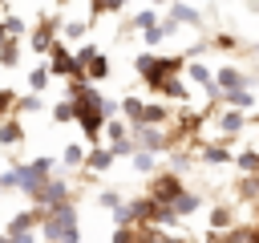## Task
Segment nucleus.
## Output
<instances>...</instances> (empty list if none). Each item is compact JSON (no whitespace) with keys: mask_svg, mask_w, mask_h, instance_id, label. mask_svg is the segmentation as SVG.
<instances>
[{"mask_svg":"<svg viewBox=\"0 0 259 243\" xmlns=\"http://www.w3.org/2000/svg\"><path fill=\"white\" fill-rule=\"evenodd\" d=\"M186 69V57H154V53H138L134 57V73L146 81V89L154 93L166 77H178Z\"/></svg>","mask_w":259,"mask_h":243,"instance_id":"nucleus-1","label":"nucleus"},{"mask_svg":"<svg viewBox=\"0 0 259 243\" xmlns=\"http://www.w3.org/2000/svg\"><path fill=\"white\" fill-rule=\"evenodd\" d=\"M36 235L45 243H81V227H77V207H61V211H49L45 223L36 227Z\"/></svg>","mask_w":259,"mask_h":243,"instance_id":"nucleus-2","label":"nucleus"},{"mask_svg":"<svg viewBox=\"0 0 259 243\" xmlns=\"http://www.w3.org/2000/svg\"><path fill=\"white\" fill-rule=\"evenodd\" d=\"M182 190H186V186H182V178H178L174 170H154V178H150V186H146V194H150L158 207H170Z\"/></svg>","mask_w":259,"mask_h":243,"instance_id":"nucleus-3","label":"nucleus"},{"mask_svg":"<svg viewBox=\"0 0 259 243\" xmlns=\"http://www.w3.org/2000/svg\"><path fill=\"white\" fill-rule=\"evenodd\" d=\"M77 65H81V77H85L89 85H97V81L109 77V57H105L97 45H85V49L77 53Z\"/></svg>","mask_w":259,"mask_h":243,"instance_id":"nucleus-4","label":"nucleus"},{"mask_svg":"<svg viewBox=\"0 0 259 243\" xmlns=\"http://www.w3.org/2000/svg\"><path fill=\"white\" fill-rule=\"evenodd\" d=\"M49 77H65V81H73V77H81V65H77V53H69L61 40L53 45V53H49Z\"/></svg>","mask_w":259,"mask_h":243,"instance_id":"nucleus-5","label":"nucleus"},{"mask_svg":"<svg viewBox=\"0 0 259 243\" xmlns=\"http://www.w3.org/2000/svg\"><path fill=\"white\" fill-rule=\"evenodd\" d=\"M45 215L49 211H40V207H28V211H16L8 223H4V235L12 239V235H24V231H36L40 223H45Z\"/></svg>","mask_w":259,"mask_h":243,"instance_id":"nucleus-6","label":"nucleus"},{"mask_svg":"<svg viewBox=\"0 0 259 243\" xmlns=\"http://www.w3.org/2000/svg\"><path fill=\"white\" fill-rule=\"evenodd\" d=\"M247 130V117L239 113V109H219L214 113V134H219V142H227V138H235V134H243Z\"/></svg>","mask_w":259,"mask_h":243,"instance_id":"nucleus-7","label":"nucleus"},{"mask_svg":"<svg viewBox=\"0 0 259 243\" xmlns=\"http://www.w3.org/2000/svg\"><path fill=\"white\" fill-rule=\"evenodd\" d=\"M214 85H219V93H235V89H251V77L239 69V65H223L219 73H214Z\"/></svg>","mask_w":259,"mask_h":243,"instance_id":"nucleus-8","label":"nucleus"},{"mask_svg":"<svg viewBox=\"0 0 259 243\" xmlns=\"http://www.w3.org/2000/svg\"><path fill=\"white\" fill-rule=\"evenodd\" d=\"M28 45H32V53H53V45H57V20H53V16L40 20V24L28 32Z\"/></svg>","mask_w":259,"mask_h":243,"instance_id":"nucleus-9","label":"nucleus"},{"mask_svg":"<svg viewBox=\"0 0 259 243\" xmlns=\"http://www.w3.org/2000/svg\"><path fill=\"white\" fill-rule=\"evenodd\" d=\"M166 16H170L178 28H182V24H186V28H198V24H202V12H198L194 4H186V0H170Z\"/></svg>","mask_w":259,"mask_h":243,"instance_id":"nucleus-10","label":"nucleus"},{"mask_svg":"<svg viewBox=\"0 0 259 243\" xmlns=\"http://www.w3.org/2000/svg\"><path fill=\"white\" fill-rule=\"evenodd\" d=\"M198 154H202V162H210V166H227V162H235L231 142H198Z\"/></svg>","mask_w":259,"mask_h":243,"instance_id":"nucleus-11","label":"nucleus"},{"mask_svg":"<svg viewBox=\"0 0 259 243\" xmlns=\"http://www.w3.org/2000/svg\"><path fill=\"white\" fill-rule=\"evenodd\" d=\"M109 166H113V150L109 146H89L85 150V170L89 174H105Z\"/></svg>","mask_w":259,"mask_h":243,"instance_id":"nucleus-12","label":"nucleus"},{"mask_svg":"<svg viewBox=\"0 0 259 243\" xmlns=\"http://www.w3.org/2000/svg\"><path fill=\"white\" fill-rule=\"evenodd\" d=\"M198 207H202V194H198V190H182V194H178V198L170 202V211L178 215V223H182V219H190V215H194Z\"/></svg>","mask_w":259,"mask_h":243,"instance_id":"nucleus-13","label":"nucleus"},{"mask_svg":"<svg viewBox=\"0 0 259 243\" xmlns=\"http://www.w3.org/2000/svg\"><path fill=\"white\" fill-rule=\"evenodd\" d=\"M20 142H24V122H20V117H4V122H0V146L12 150V146H20Z\"/></svg>","mask_w":259,"mask_h":243,"instance_id":"nucleus-14","label":"nucleus"},{"mask_svg":"<svg viewBox=\"0 0 259 243\" xmlns=\"http://www.w3.org/2000/svg\"><path fill=\"white\" fill-rule=\"evenodd\" d=\"M154 93H158V97H166V101H186V97H190V89H186V81H182V77H166Z\"/></svg>","mask_w":259,"mask_h":243,"instance_id":"nucleus-15","label":"nucleus"},{"mask_svg":"<svg viewBox=\"0 0 259 243\" xmlns=\"http://www.w3.org/2000/svg\"><path fill=\"white\" fill-rule=\"evenodd\" d=\"M142 113H146V101H142L138 93H125V97H121V117H125L130 126H142Z\"/></svg>","mask_w":259,"mask_h":243,"instance_id":"nucleus-16","label":"nucleus"},{"mask_svg":"<svg viewBox=\"0 0 259 243\" xmlns=\"http://www.w3.org/2000/svg\"><path fill=\"white\" fill-rule=\"evenodd\" d=\"M142 126H154V130L158 126H170V105L166 101H150L146 113H142Z\"/></svg>","mask_w":259,"mask_h":243,"instance_id":"nucleus-17","label":"nucleus"},{"mask_svg":"<svg viewBox=\"0 0 259 243\" xmlns=\"http://www.w3.org/2000/svg\"><path fill=\"white\" fill-rule=\"evenodd\" d=\"M219 105H227V109H239V113H243V109H251V105H255V93H251V89H235V93H223V97H219Z\"/></svg>","mask_w":259,"mask_h":243,"instance_id":"nucleus-18","label":"nucleus"},{"mask_svg":"<svg viewBox=\"0 0 259 243\" xmlns=\"http://www.w3.org/2000/svg\"><path fill=\"white\" fill-rule=\"evenodd\" d=\"M61 166H65V170H77V166H85V146H81V142H69V146L61 150Z\"/></svg>","mask_w":259,"mask_h":243,"instance_id":"nucleus-19","label":"nucleus"},{"mask_svg":"<svg viewBox=\"0 0 259 243\" xmlns=\"http://www.w3.org/2000/svg\"><path fill=\"white\" fill-rule=\"evenodd\" d=\"M235 227V211L227 207V202H219L214 211H210V231H231Z\"/></svg>","mask_w":259,"mask_h":243,"instance_id":"nucleus-20","label":"nucleus"},{"mask_svg":"<svg viewBox=\"0 0 259 243\" xmlns=\"http://www.w3.org/2000/svg\"><path fill=\"white\" fill-rule=\"evenodd\" d=\"M158 20H162V16H158V8H142V12H134V16H130V24H125V28H130V32H134V28H142V32H146V28H154Z\"/></svg>","mask_w":259,"mask_h":243,"instance_id":"nucleus-21","label":"nucleus"},{"mask_svg":"<svg viewBox=\"0 0 259 243\" xmlns=\"http://www.w3.org/2000/svg\"><path fill=\"white\" fill-rule=\"evenodd\" d=\"M105 138H109V146L125 142V138H130V122H125V117H109V122H105Z\"/></svg>","mask_w":259,"mask_h":243,"instance_id":"nucleus-22","label":"nucleus"},{"mask_svg":"<svg viewBox=\"0 0 259 243\" xmlns=\"http://www.w3.org/2000/svg\"><path fill=\"white\" fill-rule=\"evenodd\" d=\"M45 85H49V65L36 61V65L28 69V89H32V93H45Z\"/></svg>","mask_w":259,"mask_h":243,"instance_id":"nucleus-23","label":"nucleus"},{"mask_svg":"<svg viewBox=\"0 0 259 243\" xmlns=\"http://www.w3.org/2000/svg\"><path fill=\"white\" fill-rule=\"evenodd\" d=\"M235 162H239V170L243 174H259V150L251 146V150H239L235 154Z\"/></svg>","mask_w":259,"mask_h":243,"instance_id":"nucleus-24","label":"nucleus"},{"mask_svg":"<svg viewBox=\"0 0 259 243\" xmlns=\"http://www.w3.org/2000/svg\"><path fill=\"white\" fill-rule=\"evenodd\" d=\"M45 109V97L40 93H24V97H16V113H40Z\"/></svg>","mask_w":259,"mask_h":243,"instance_id":"nucleus-25","label":"nucleus"},{"mask_svg":"<svg viewBox=\"0 0 259 243\" xmlns=\"http://www.w3.org/2000/svg\"><path fill=\"white\" fill-rule=\"evenodd\" d=\"M49 113H53V122H61V126H65V122H77V105H73V101H65V97H61Z\"/></svg>","mask_w":259,"mask_h":243,"instance_id":"nucleus-26","label":"nucleus"},{"mask_svg":"<svg viewBox=\"0 0 259 243\" xmlns=\"http://www.w3.org/2000/svg\"><path fill=\"white\" fill-rule=\"evenodd\" d=\"M134 170H138V174H154V170H158V154L138 150V154H134Z\"/></svg>","mask_w":259,"mask_h":243,"instance_id":"nucleus-27","label":"nucleus"},{"mask_svg":"<svg viewBox=\"0 0 259 243\" xmlns=\"http://www.w3.org/2000/svg\"><path fill=\"white\" fill-rule=\"evenodd\" d=\"M125 198H121V190L117 186H105V190H97V207H105V211H117Z\"/></svg>","mask_w":259,"mask_h":243,"instance_id":"nucleus-28","label":"nucleus"},{"mask_svg":"<svg viewBox=\"0 0 259 243\" xmlns=\"http://www.w3.org/2000/svg\"><path fill=\"white\" fill-rule=\"evenodd\" d=\"M16 57H20V40H4V45H0V65L12 69V65H20Z\"/></svg>","mask_w":259,"mask_h":243,"instance_id":"nucleus-29","label":"nucleus"},{"mask_svg":"<svg viewBox=\"0 0 259 243\" xmlns=\"http://www.w3.org/2000/svg\"><path fill=\"white\" fill-rule=\"evenodd\" d=\"M0 28H4V36H8V40H20V36H24V20H20V16H4V20H0Z\"/></svg>","mask_w":259,"mask_h":243,"instance_id":"nucleus-30","label":"nucleus"},{"mask_svg":"<svg viewBox=\"0 0 259 243\" xmlns=\"http://www.w3.org/2000/svg\"><path fill=\"white\" fill-rule=\"evenodd\" d=\"M61 32H65L69 40H81V36L89 32V20H65V24H61Z\"/></svg>","mask_w":259,"mask_h":243,"instance_id":"nucleus-31","label":"nucleus"},{"mask_svg":"<svg viewBox=\"0 0 259 243\" xmlns=\"http://www.w3.org/2000/svg\"><path fill=\"white\" fill-rule=\"evenodd\" d=\"M12 190H20V174H16V166L0 174V194H12Z\"/></svg>","mask_w":259,"mask_h":243,"instance_id":"nucleus-32","label":"nucleus"},{"mask_svg":"<svg viewBox=\"0 0 259 243\" xmlns=\"http://www.w3.org/2000/svg\"><path fill=\"white\" fill-rule=\"evenodd\" d=\"M109 243H138V227H113Z\"/></svg>","mask_w":259,"mask_h":243,"instance_id":"nucleus-33","label":"nucleus"},{"mask_svg":"<svg viewBox=\"0 0 259 243\" xmlns=\"http://www.w3.org/2000/svg\"><path fill=\"white\" fill-rule=\"evenodd\" d=\"M12 109H16V93L12 89H0V122L12 117Z\"/></svg>","mask_w":259,"mask_h":243,"instance_id":"nucleus-34","label":"nucleus"},{"mask_svg":"<svg viewBox=\"0 0 259 243\" xmlns=\"http://www.w3.org/2000/svg\"><path fill=\"white\" fill-rule=\"evenodd\" d=\"M214 49L231 53V49H239V36H231V32H219V36H214Z\"/></svg>","mask_w":259,"mask_h":243,"instance_id":"nucleus-35","label":"nucleus"},{"mask_svg":"<svg viewBox=\"0 0 259 243\" xmlns=\"http://www.w3.org/2000/svg\"><path fill=\"white\" fill-rule=\"evenodd\" d=\"M36 239H40V235H36V231H24V235H12V239H8V243H36Z\"/></svg>","mask_w":259,"mask_h":243,"instance_id":"nucleus-36","label":"nucleus"},{"mask_svg":"<svg viewBox=\"0 0 259 243\" xmlns=\"http://www.w3.org/2000/svg\"><path fill=\"white\" fill-rule=\"evenodd\" d=\"M150 8H170V0H150Z\"/></svg>","mask_w":259,"mask_h":243,"instance_id":"nucleus-37","label":"nucleus"},{"mask_svg":"<svg viewBox=\"0 0 259 243\" xmlns=\"http://www.w3.org/2000/svg\"><path fill=\"white\" fill-rule=\"evenodd\" d=\"M4 40H8V36H4V28H0V45H4Z\"/></svg>","mask_w":259,"mask_h":243,"instance_id":"nucleus-38","label":"nucleus"},{"mask_svg":"<svg viewBox=\"0 0 259 243\" xmlns=\"http://www.w3.org/2000/svg\"><path fill=\"white\" fill-rule=\"evenodd\" d=\"M0 4H4V0H0Z\"/></svg>","mask_w":259,"mask_h":243,"instance_id":"nucleus-39","label":"nucleus"},{"mask_svg":"<svg viewBox=\"0 0 259 243\" xmlns=\"http://www.w3.org/2000/svg\"><path fill=\"white\" fill-rule=\"evenodd\" d=\"M255 53H259V49H255Z\"/></svg>","mask_w":259,"mask_h":243,"instance_id":"nucleus-40","label":"nucleus"}]
</instances>
